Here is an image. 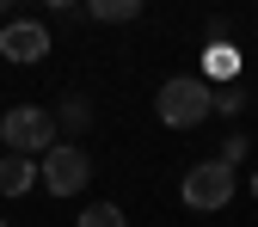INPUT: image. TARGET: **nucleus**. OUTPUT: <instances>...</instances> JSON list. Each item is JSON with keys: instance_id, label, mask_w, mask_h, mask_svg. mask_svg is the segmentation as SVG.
<instances>
[{"instance_id": "obj_1", "label": "nucleus", "mask_w": 258, "mask_h": 227, "mask_svg": "<svg viewBox=\"0 0 258 227\" xmlns=\"http://www.w3.org/2000/svg\"><path fill=\"white\" fill-rule=\"evenodd\" d=\"M154 111H160V123H166V129H197V123L215 111V92H209L203 74H172L166 86H160Z\"/></svg>"}, {"instance_id": "obj_2", "label": "nucleus", "mask_w": 258, "mask_h": 227, "mask_svg": "<svg viewBox=\"0 0 258 227\" xmlns=\"http://www.w3.org/2000/svg\"><path fill=\"white\" fill-rule=\"evenodd\" d=\"M37 178H43L49 197H80V190L92 184V160H86V147H74V141H55V147L37 160Z\"/></svg>"}, {"instance_id": "obj_3", "label": "nucleus", "mask_w": 258, "mask_h": 227, "mask_svg": "<svg viewBox=\"0 0 258 227\" xmlns=\"http://www.w3.org/2000/svg\"><path fill=\"white\" fill-rule=\"evenodd\" d=\"M0 141H7V154H49L55 147V117L37 111V105H13L7 117H0Z\"/></svg>"}, {"instance_id": "obj_4", "label": "nucleus", "mask_w": 258, "mask_h": 227, "mask_svg": "<svg viewBox=\"0 0 258 227\" xmlns=\"http://www.w3.org/2000/svg\"><path fill=\"white\" fill-rule=\"evenodd\" d=\"M178 197H184V209H197V215L228 209V197H234V166H228V160H203V166H190L184 184H178Z\"/></svg>"}, {"instance_id": "obj_5", "label": "nucleus", "mask_w": 258, "mask_h": 227, "mask_svg": "<svg viewBox=\"0 0 258 227\" xmlns=\"http://www.w3.org/2000/svg\"><path fill=\"white\" fill-rule=\"evenodd\" d=\"M0 55L7 61H43L49 55V31L37 19H7L0 25Z\"/></svg>"}, {"instance_id": "obj_6", "label": "nucleus", "mask_w": 258, "mask_h": 227, "mask_svg": "<svg viewBox=\"0 0 258 227\" xmlns=\"http://www.w3.org/2000/svg\"><path fill=\"white\" fill-rule=\"evenodd\" d=\"M31 184H43L37 178V160H25V154L0 160V197H31Z\"/></svg>"}, {"instance_id": "obj_7", "label": "nucleus", "mask_w": 258, "mask_h": 227, "mask_svg": "<svg viewBox=\"0 0 258 227\" xmlns=\"http://www.w3.org/2000/svg\"><path fill=\"white\" fill-rule=\"evenodd\" d=\"M74 227H129V215H123L117 203H86Z\"/></svg>"}, {"instance_id": "obj_8", "label": "nucleus", "mask_w": 258, "mask_h": 227, "mask_svg": "<svg viewBox=\"0 0 258 227\" xmlns=\"http://www.w3.org/2000/svg\"><path fill=\"white\" fill-rule=\"evenodd\" d=\"M86 13L105 19V25H123V19H142V0H92Z\"/></svg>"}, {"instance_id": "obj_9", "label": "nucleus", "mask_w": 258, "mask_h": 227, "mask_svg": "<svg viewBox=\"0 0 258 227\" xmlns=\"http://www.w3.org/2000/svg\"><path fill=\"white\" fill-rule=\"evenodd\" d=\"M55 123H61V129H74V135H80V129L92 123V105L80 99V92H68V99H61V111H55Z\"/></svg>"}, {"instance_id": "obj_10", "label": "nucleus", "mask_w": 258, "mask_h": 227, "mask_svg": "<svg viewBox=\"0 0 258 227\" xmlns=\"http://www.w3.org/2000/svg\"><path fill=\"white\" fill-rule=\"evenodd\" d=\"M240 105H246V92H240V86H228V92H215V111H240Z\"/></svg>"}, {"instance_id": "obj_11", "label": "nucleus", "mask_w": 258, "mask_h": 227, "mask_svg": "<svg viewBox=\"0 0 258 227\" xmlns=\"http://www.w3.org/2000/svg\"><path fill=\"white\" fill-rule=\"evenodd\" d=\"M252 197H258V172H252Z\"/></svg>"}, {"instance_id": "obj_12", "label": "nucleus", "mask_w": 258, "mask_h": 227, "mask_svg": "<svg viewBox=\"0 0 258 227\" xmlns=\"http://www.w3.org/2000/svg\"><path fill=\"white\" fill-rule=\"evenodd\" d=\"M0 227H7V221H0Z\"/></svg>"}]
</instances>
